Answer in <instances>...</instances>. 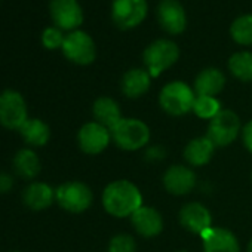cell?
I'll use <instances>...</instances> for the list:
<instances>
[{
	"label": "cell",
	"instance_id": "cell-1",
	"mask_svg": "<svg viewBox=\"0 0 252 252\" xmlns=\"http://www.w3.org/2000/svg\"><path fill=\"white\" fill-rule=\"evenodd\" d=\"M141 193L129 181L119 180L108 184L102 193V205L105 211L117 218L129 217L141 208Z\"/></svg>",
	"mask_w": 252,
	"mask_h": 252
},
{
	"label": "cell",
	"instance_id": "cell-2",
	"mask_svg": "<svg viewBox=\"0 0 252 252\" xmlns=\"http://www.w3.org/2000/svg\"><path fill=\"white\" fill-rule=\"evenodd\" d=\"M110 135L123 150H138L150 140L147 125L138 119H122L110 131Z\"/></svg>",
	"mask_w": 252,
	"mask_h": 252
},
{
	"label": "cell",
	"instance_id": "cell-3",
	"mask_svg": "<svg viewBox=\"0 0 252 252\" xmlns=\"http://www.w3.org/2000/svg\"><path fill=\"white\" fill-rule=\"evenodd\" d=\"M180 57L178 46L166 39H160L153 42L146 51H144V64L147 67V71L152 77L159 76L163 70L169 68L177 63Z\"/></svg>",
	"mask_w": 252,
	"mask_h": 252
},
{
	"label": "cell",
	"instance_id": "cell-4",
	"mask_svg": "<svg viewBox=\"0 0 252 252\" xmlns=\"http://www.w3.org/2000/svg\"><path fill=\"white\" fill-rule=\"evenodd\" d=\"M29 120L24 96L12 89L0 94V125L8 129H18Z\"/></svg>",
	"mask_w": 252,
	"mask_h": 252
},
{
	"label": "cell",
	"instance_id": "cell-5",
	"mask_svg": "<svg viewBox=\"0 0 252 252\" xmlns=\"http://www.w3.org/2000/svg\"><path fill=\"white\" fill-rule=\"evenodd\" d=\"M194 98V92L189 85L183 82H172L162 89L160 105L172 116H183L193 110Z\"/></svg>",
	"mask_w": 252,
	"mask_h": 252
},
{
	"label": "cell",
	"instance_id": "cell-6",
	"mask_svg": "<svg viewBox=\"0 0 252 252\" xmlns=\"http://www.w3.org/2000/svg\"><path fill=\"white\" fill-rule=\"evenodd\" d=\"M240 129V120L231 110H221L208 126V138L215 147H225L231 144Z\"/></svg>",
	"mask_w": 252,
	"mask_h": 252
},
{
	"label": "cell",
	"instance_id": "cell-7",
	"mask_svg": "<svg viewBox=\"0 0 252 252\" xmlns=\"http://www.w3.org/2000/svg\"><path fill=\"white\" fill-rule=\"evenodd\" d=\"M55 199L58 205L73 214L86 211L92 203L91 189L79 181H68L61 184L55 190Z\"/></svg>",
	"mask_w": 252,
	"mask_h": 252
},
{
	"label": "cell",
	"instance_id": "cell-8",
	"mask_svg": "<svg viewBox=\"0 0 252 252\" xmlns=\"http://www.w3.org/2000/svg\"><path fill=\"white\" fill-rule=\"evenodd\" d=\"M147 15L146 0H114L111 18L122 30H129L143 23Z\"/></svg>",
	"mask_w": 252,
	"mask_h": 252
},
{
	"label": "cell",
	"instance_id": "cell-9",
	"mask_svg": "<svg viewBox=\"0 0 252 252\" xmlns=\"http://www.w3.org/2000/svg\"><path fill=\"white\" fill-rule=\"evenodd\" d=\"M63 52L67 60L79 65H88L95 60V43L85 32H71L63 43Z\"/></svg>",
	"mask_w": 252,
	"mask_h": 252
},
{
	"label": "cell",
	"instance_id": "cell-10",
	"mask_svg": "<svg viewBox=\"0 0 252 252\" xmlns=\"http://www.w3.org/2000/svg\"><path fill=\"white\" fill-rule=\"evenodd\" d=\"M49 11L60 30H74L83 21V12L77 0H52Z\"/></svg>",
	"mask_w": 252,
	"mask_h": 252
},
{
	"label": "cell",
	"instance_id": "cell-11",
	"mask_svg": "<svg viewBox=\"0 0 252 252\" xmlns=\"http://www.w3.org/2000/svg\"><path fill=\"white\" fill-rule=\"evenodd\" d=\"M77 141L80 149L88 155H98L101 153L110 141V132L107 128L96 122L86 123L79 131Z\"/></svg>",
	"mask_w": 252,
	"mask_h": 252
},
{
	"label": "cell",
	"instance_id": "cell-12",
	"mask_svg": "<svg viewBox=\"0 0 252 252\" xmlns=\"http://www.w3.org/2000/svg\"><path fill=\"white\" fill-rule=\"evenodd\" d=\"M160 26L171 34H181L186 29V12L177 0H162L158 8Z\"/></svg>",
	"mask_w": 252,
	"mask_h": 252
},
{
	"label": "cell",
	"instance_id": "cell-13",
	"mask_svg": "<svg viewBox=\"0 0 252 252\" xmlns=\"http://www.w3.org/2000/svg\"><path fill=\"white\" fill-rule=\"evenodd\" d=\"M181 225L196 234H203L211 228V214L200 203H187L180 211Z\"/></svg>",
	"mask_w": 252,
	"mask_h": 252
},
{
	"label": "cell",
	"instance_id": "cell-14",
	"mask_svg": "<svg viewBox=\"0 0 252 252\" xmlns=\"http://www.w3.org/2000/svg\"><path fill=\"white\" fill-rule=\"evenodd\" d=\"M163 184L165 189L177 196L187 194L193 190L196 184V175L191 169L186 166H171L163 177Z\"/></svg>",
	"mask_w": 252,
	"mask_h": 252
},
{
	"label": "cell",
	"instance_id": "cell-15",
	"mask_svg": "<svg viewBox=\"0 0 252 252\" xmlns=\"http://www.w3.org/2000/svg\"><path fill=\"white\" fill-rule=\"evenodd\" d=\"M205 252H239V243L234 234L225 228H209L203 234Z\"/></svg>",
	"mask_w": 252,
	"mask_h": 252
},
{
	"label": "cell",
	"instance_id": "cell-16",
	"mask_svg": "<svg viewBox=\"0 0 252 252\" xmlns=\"http://www.w3.org/2000/svg\"><path fill=\"white\" fill-rule=\"evenodd\" d=\"M131 220H132L135 230L144 237L158 236L163 228V220L160 214L153 208H147V206L138 208L131 215Z\"/></svg>",
	"mask_w": 252,
	"mask_h": 252
},
{
	"label": "cell",
	"instance_id": "cell-17",
	"mask_svg": "<svg viewBox=\"0 0 252 252\" xmlns=\"http://www.w3.org/2000/svg\"><path fill=\"white\" fill-rule=\"evenodd\" d=\"M55 190L45 183H32L23 193V202L33 211H43L54 203Z\"/></svg>",
	"mask_w": 252,
	"mask_h": 252
},
{
	"label": "cell",
	"instance_id": "cell-18",
	"mask_svg": "<svg viewBox=\"0 0 252 252\" xmlns=\"http://www.w3.org/2000/svg\"><path fill=\"white\" fill-rule=\"evenodd\" d=\"M225 83L224 74L217 68H206L194 80V91L200 96H215L222 91Z\"/></svg>",
	"mask_w": 252,
	"mask_h": 252
},
{
	"label": "cell",
	"instance_id": "cell-19",
	"mask_svg": "<svg viewBox=\"0 0 252 252\" xmlns=\"http://www.w3.org/2000/svg\"><path fill=\"white\" fill-rule=\"evenodd\" d=\"M94 116H95L96 123L102 125L108 131H111L122 120V114H120V108L117 102L108 96H101L95 101Z\"/></svg>",
	"mask_w": 252,
	"mask_h": 252
},
{
	"label": "cell",
	"instance_id": "cell-20",
	"mask_svg": "<svg viewBox=\"0 0 252 252\" xmlns=\"http://www.w3.org/2000/svg\"><path fill=\"white\" fill-rule=\"evenodd\" d=\"M122 91L126 96L129 98H138L144 95L150 88V74L146 70L134 68L125 73L122 79Z\"/></svg>",
	"mask_w": 252,
	"mask_h": 252
},
{
	"label": "cell",
	"instance_id": "cell-21",
	"mask_svg": "<svg viewBox=\"0 0 252 252\" xmlns=\"http://www.w3.org/2000/svg\"><path fill=\"white\" fill-rule=\"evenodd\" d=\"M20 134L23 140L32 147L45 146L51 137L49 126L40 119H29L20 128Z\"/></svg>",
	"mask_w": 252,
	"mask_h": 252
},
{
	"label": "cell",
	"instance_id": "cell-22",
	"mask_svg": "<svg viewBox=\"0 0 252 252\" xmlns=\"http://www.w3.org/2000/svg\"><path fill=\"white\" fill-rule=\"evenodd\" d=\"M214 149H215V146L211 143V140L208 137L196 138L187 144V147L184 150V158L190 165L202 166L211 160V158L214 155Z\"/></svg>",
	"mask_w": 252,
	"mask_h": 252
},
{
	"label": "cell",
	"instance_id": "cell-23",
	"mask_svg": "<svg viewBox=\"0 0 252 252\" xmlns=\"http://www.w3.org/2000/svg\"><path fill=\"white\" fill-rule=\"evenodd\" d=\"M14 169L18 177L33 180L40 172V160L32 149H23L14 158Z\"/></svg>",
	"mask_w": 252,
	"mask_h": 252
},
{
	"label": "cell",
	"instance_id": "cell-24",
	"mask_svg": "<svg viewBox=\"0 0 252 252\" xmlns=\"http://www.w3.org/2000/svg\"><path fill=\"white\" fill-rule=\"evenodd\" d=\"M228 68L234 77L243 82L252 80V54L237 52L228 60Z\"/></svg>",
	"mask_w": 252,
	"mask_h": 252
},
{
	"label": "cell",
	"instance_id": "cell-25",
	"mask_svg": "<svg viewBox=\"0 0 252 252\" xmlns=\"http://www.w3.org/2000/svg\"><path fill=\"white\" fill-rule=\"evenodd\" d=\"M230 34L239 45H252V15L236 18L230 27Z\"/></svg>",
	"mask_w": 252,
	"mask_h": 252
},
{
	"label": "cell",
	"instance_id": "cell-26",
	"mask_svg": "<svg viewBox=\"0 0 252 252\" xmlns=\"http://www.w3.org/2000/svg\"><path fill=\"white\" fill-rule=\"evenodd\" d=\"M193 111L202 119H214L221 110H220V102H218V99H215V96L197 95L194 98Z\"/></svg>",
	"mask_w": 252,
	"mask_h": 252
},
{
	"label": "cell",
	"instance_id": "cell-27",
	"mask_svg": "<svg viewBox=\"0 0 252 252\" xmlns=\"http://www.w3.org/2000/svg\"><path fill=\"white\" fill-rule=\"evenodd\" d=\"M108 252H135V240L129 234H117L111 239Z\"/></svg>",
	"mask_w": 252,
	"mask_h": 252
},
{
	"label": "cell",
	"instance_id": "cell-28",
	"mask_svg": "<svg viewBox=\"0 0 252 252\" xmlns=\"http://www.w3.org/2000/svg\"><path fill=\"white\" fill-rule=\"evenodd\" d=\"M64 36L61 33L60 29H55V27H49L43 32V36H42V42H43V46L48 48V49H57V48H63V43H64Z\"/></svg>",
	"mask_w": 252,
	"mask_h": 252
},
{
	"label": "cell",
	"instance_id": "cell-29",
	"mask_svg": "<svg viewBox=\"0 0 252 252\" xmlns=\"http://www.w3.org/2000/svg\"><path fill=\"white\" fill-rule=\"evenodd\" d=\"M14 187V178L9 174L0 172V194L9 193Z\"/></svg>",
	"mask_w": 252,
	"mask_h": 252
},
{
	"label": "cell",
	"instance_id": "cell-30",
	"mask_svg": "<svg viewBox=\"0 0 252 252\" xmlns=\"http://www.w3.org/2000/svg\"><path fill=\"white\" fill-rule=\"evenodd\" d=\"M243 143L246 149L252 153V120L248 122L243 128Z\"/></svg>",
	"mask_w": 252,
	"mask_h": 252
},
{
	"label": "cell",
	"instance_id": "cell-31",
	"mask_svg": "<svg viewBox=\"0 0 252 252\" xmlns=\"http://www.w3.org/2000/svg\"><path fill=\"white\" fill-rule=\"evenodd\" d=\"M163 156H165V153H163V150H162L160 147L152 149V150H149V153H147V158H149V159H153V160L163 159Z\"/></svg>",
	"mask_w": 252,
	"mask_h": 252
},
{
	"label": "cell",
	"instance_id": "cell-32",
	"mask_svg": "<svg viewBox=\"0 0 252 252\" xmlns=\"http://www.w3.org/2000/svg\"><path fill=\"white\" fill-rule=\"evenodd\" d=\"M248 252H252V240H251V243H249V246H248Z\"/></svg>",
	"mask_w": 252,
	"mask_h": 252
},
{
	"label": "cell",
	"instance_id": "cell-33",
	"mask_svg": "<svg viewBox=\"0 0 252 252\" xmlns=\"http://www.w3.org/2000/svg\"><path fill=\"white\" fill-rule=\"evenodd\" d=\"M178 252H186V251H178Z\"/></svg>",
	"mask_w": 252,
	"mask_h": 252
},
{
	"label": "cell",
	"instance_id": "cell-34",
	"mask_svg": "<svg viewBox=\"0 0 252 252\" xmlns=\"http://www.w3.org/2000/svg\"><path fill=\"white\" fill-rule=\"evenodd\" d=\"M12 252H18V251H12Z\"/></svg>",
	"mask_w": 252,
	"mask_h": 252
}]
</instances>
